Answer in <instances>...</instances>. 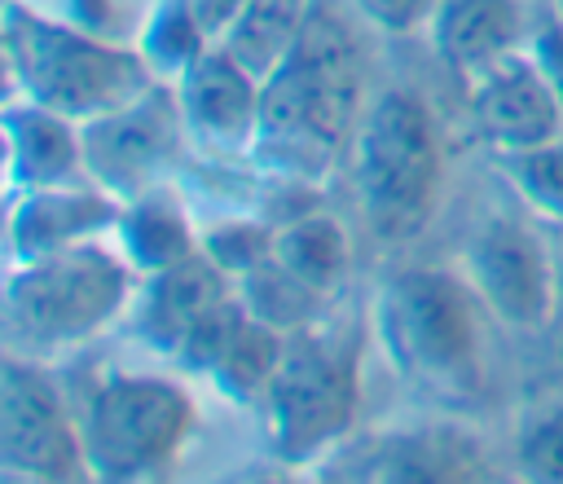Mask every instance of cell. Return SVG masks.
Masks as SVG:
<instances>
[{"instance_id":"obj_1","label":"cell","mask_w":563,"mask_h":484,"mask_svg":"<svg viewBox=\"0 0 563 484\" xmlns=\"http://www.w3.org/2000/svg\"><path fill=\"white\" fill-rule=\"evenodd\" d=\"M361 114V48L347 26L317 4L299 44L264 75V110L251 158L286 180L317 185L347 158Z\"/></svg>"},{"instance_id":"obj_2","label":"cell","mask_w":563,"mask_h":484,"mask_svg":"<svg viewBox=\"0 0 563 484\" xmlns=\"http://www.w3.org/2000/svg\"><path fill=\"white\" fill-rule=\"evenodd\" d=\"M347 163L356 211L374 242H413L435 220L444 198V136L435 110L418 92L391 88L374 97L361 114Z\"/></svg>"},{"instance_id":"obj_3","label":"cell","mask_w":563,"mask_h":484,"mask_svg":"<svg viewBox=\"0 0 563 484\" xmlns=\"http://www.w3.org/2000/svg\"><path fill=\"white\" fill-rule=\"evenodd\" d=\"M136 277L128 255L101 238L13 264L4 282V348L35 361L84 348L132 308Z\"/></svg>"},{"instance_id":"obj_4","label":"cell","mask_w":563,"mask_h":484,"mask_svg":"<svg viewBox=\"0 0 563 484\" xmlns=\"http://www.w3.org/2000/svg\"><path fill=\"white\" fill-rule=\"evenodd\" d=\"M4 66L13 97L40 101L79 123L123 106L154 84L145 57L132 44L70 26L31 0L4 4Z\"/></svg>"},{"instance_id":"obj_5","label":"cell","mask_w":563,"mask_h":484,"mask_svg":"<svg viewBox=\"0 0 563 484\" xmlns=\"http://www.w3.org/2000/svg\"><path fill=\"white\" fill-rule=\"evenodd\" d=\"M484 317L462 268H400L374 304V330L396 370L449 396L484 387Z\"/></svg>"},{"instance_id":"obj_6","label":"cell","mask_w":563,"mask_h":484,"mask_svg":"<svg viewBox=\"0 0 563 484\" xmlns=\"http://www.w3.org/2000/svg\"><path fill=\"white\" fill-rule=\"evenodd\" d=\"M361 405V330L356 321L317 317L286 334L277 374L260 400L268 444L282 462H325L352 431Z\"/></svg>"},{"instance_id":"obj_7","label":"cell","mask_w":563,"mask_h":484,"mask_svg":"<svg viewBox=\"0 0 563 484\" xmlns=\"http://www.w3.org/2000/svg\"><path fill=\"white\" fill-rule=\"evenodd\" d=\"M198 427L194 396L154 374H106L79 405L92 480H158L189 449Z\"/></svg>"},{"instance_id":"obj_8","label":"cell","mask_w":563,"mask_h":484,"mask_svg":"<svg viewBox=\"0 0 563 484\" xmlns=\"http://www.w3.org/2000/svg\"><path fill=\"white\" fill-rule=\"evenodd\" d=\"M0 471L4 480H92L79 414L44 361L9 348L0 361Z\"/></svg>"},{"instance_id":"obj_9","label":"cell","mask_w":563,"mask_h":484,"mask_svg":"<svg viewBox=\"0 0 563 484\" xmlns=\"http://www.w3.org/2000/svg\"><path fill=\"white\" fill-rule=\"evenodd\" d=\"M189 141L176 84L154 79L145 92L84 123L88 176L110 189L119 202H132L163 185V176L180 163Z\"/></svg>"},{"instance_id":"obj_10","label":"cell","mask_w":563,"mask_h":484,"mask_svg":"<svg viewBox=\"0 0 563 484\" xmlns=\"http://www.w3.org/2000/svg\"><path fill=\"white\" fill-rule=\"evenodd\" d=\"M462 273L488 317L510 330H545L559 317L554 246L519 216H488L466 238Z\"/></svg>"},{"instance_id":"obj_11","label":"cell","mask_w":563,"mask_h":484,"mask_svg":"<svg viewBox=\"0 0 563 484\" xmlns=\"http://www.w3.org/2000/svg\"><path fill=\"white\" fill-rule=\"evenodd\" d=\"M176 101L189 141L211 154H251L260 136L264 79L242 66L220 40L176 79Z\"/></svg>"},{"instance_id":"obj_12","label":"cell","mask_w":563,"mask_h":484,"mask_svg":"<svg viewBox=\"0 0 563 484\" xmlns=\"http://www.w3.org/2000/svg\"><path fill=\"white\" fill-rule=\"evenodd\" d=\"M321 471L330 480H484L488 453L479 436L449 422L383 431L365 449H334Z\"/></svg>"},{"instance_id":"obj_13","label":"cell","mask_w":563,"mask_h":484,"mask_svg":"<svg viewBox=\"0 0 563 484\" xmlns=\"http://www.w3.org/2000/svg\"><path fill=\"white\" fill-rule=\"evenodd\" d=\"M123 202L101 189L92 176L44 189H13L9 198V255L13 264L53 255L79 242H97L119 229Z\"/></svg>"},{"instance_id":"obj_14","label":"cell","mask_w":563,"mask_h":484,"mask_svg":"<svg viewBox=\"0 0 563 484\" xmlns=\"http://www.w3.org/2000/svg\"><path fill=\"white\" fill-rule=\"evenodd\" d=\"M466 84H471V119L479 136L493 145V154L523 150V145H537L563 132V106L541 79L528 48L484 66Z\"/></svg>"},{"instance_id":"obj_15","label":"cell","mask_w":563,"mask_h":484,"mask_svg":"<svg viewBox=\"0 0 563 484\" xmlns=\"http://www.w3.org/2000/svg\"><path fill=\"white\" fill-rule=\"evenodd\" d=\"M233 295H238L233 277L207 251H198V255H189V260H180L163 273L141 277V290L132 299L136 334L158 356L176 361L180 348L194 339V330Z\"/></svg>"},{"instance_id":"obj_16","label":"cell","mask_w":563,"mask_h":484,"mask_svg":"<svg viewBox=\"0 0 563 484\" xmlns=\"http://www.w3.org/2000/svg\"><path fill=\"white\" fill-rule=\"evenodd\" d=\"M532 26L537 18L528 0H440L427 22V35L435 57L453 75L471 79L484 66L528 48Z\"/></svg>"},{"instance_id":"obj_17","label":"cell","mask_w":563,"mask_h":484,"mask_svg":"<svg viewBox=\"0 0 563 484\" xmlns=\"http://www.w3.org/2000/svg\"><path fill=\"white\" fill-rule=\"evenodd\" d=\"M4 141H9V189H44V185L88 180L84 123L62 110H48L26 97H9Z\"/></svg>"},{"instance_id":"obj_18","label":"cell","mask_w":563,"mask_h":484,"mask_svg":"<svg viewBox=\"0 0 563 484\" xmlns=\"http://www.w3.org/2000/svg\"><path fill=\"white\" fill-rule=\"evenodd\" d=\"M119 251L128 255V264L150 277V273H163L189 255L202 251V238L194 233L185 207L176 198H167L163 189H150L132 202H123V216H119Z\"/></svg>"},{"instance_id":"obj_19","label":"cell","mask_w":563,"mask_h":484,"mask_svg":"<svg viewBox=\"0 0 563 484\" xmlns=\"http://www.w3.org/2000/svg\"><path fill=\"white\" fill-rule=\"evenodd\" d=\"M273 255L295 277H303L308 286H317L321 295H334L347 282V268H352L347 229H343V220H334L325 211H299V216L282 220L277 224Z\"/></svg>"},{"instance_id":"obj_20","label":"cell","mask_w":563,"mask_h":484,"mask_svg":"<svg viewBox=\"0 0 563 484\" xmlns=\"http://www.w3.org/2000/svg\"><path fill=\"white\" fill-rule=\"evenodd\" d=\"M312 13L317 0H246L229 22V31L220 35V44L264 79L299 44Z\"/></svg>"},{"instance_id":"obj_21","label":"cell","mask_w":563,"mask_h":484,"mask_svg":"<svg viewBox=\"0 0 563 484\" xmlns=\"http://www.w3.org/2000/svg\"><path fill=\"white\" fill-rule=\"evenodd\" d=\"M282 348H286V334H282V330H273L268 321L242 312L238 326L229 330L224 348L216 352L207 378H211L224 396H233V400H242V405H246V400L260 405L264 392H268V383H273V374H277Z\"/></svg>"},{"instance_id":"obj_22","label":"cell","mask_w":563,"mask_h":484,"mask_svg":"<svg viewBox=\"0 0 563 484\" xmlns=\"http://www.w3.org/2000/svg\"><path fill=\"white\" fill-rule=\"evenodd\" d=\"M238 286V299L251 317L268 321L273 330L290 334L299 326H312L317 317H325V299L317 286H308L303 277H295L277 255H268L264 264H255L246 277L233 282Z\"/></svg>"},{"instance_id":"obj_23","label":"cell","mask_w":563,"mask_h":484,"mask_svg":"<svg viewBox=\"0 0 563 484\" xmlns=\"http://www.w3.org/2000/svg\"><path fill=\"white\" fill-rule=\"evenodd\" d=\"M211 44L216 40L202 26V18L194 13V0H158V9H154L141 44H136V53L145 57L154 79L176 84Z\"/></svg>"},{"instance_id":"obj_24","label":"cell","mask_w":563,"mask_h":484,"mask_svg":"<svg viewBox=\"0 0 563 484\" xmlns=\"http://www.w3.org/2000/svg\"><path fill=\"white\" fill-rule=\"evenodd\" d=\"M497 172L501 180L532 207L541 220L563 224V132L523 150H497Z\"/></svg>"},{"instance_id":"obj_25","label":"cell","mask_w":563,"mask_h":484,"mask_svg":"<svg viewBox=\"0 0 563 484\" xmlns=\"http://www.w3.org/2000/svg\"><path fill=\"white\" fill-rule=\"evenodd\" d=\"M40 4L44 13L70 22V26H84L101 40H114V44H141L158 0H31Z\"/></svg>"},{"instance_id":"obj_26","label":"cell","mask_w":563,"mask_h":484,"mask_svg":"<svg viewBox=\"0 0 563 484\" xmlns=\"http://www.w3.org/2000/svg\"><path fill=\"white\" fill-rule=\"evenodd\" d=\"M273 242H277V224L246 220V216L216 220V224L202 233V251H207L233 282L246 277L255 264H264V260L273 255Z\"/></svg>"},{"instance_id":"obj_27","label":"cell","mask_w":563,"mask_h":484,"mask_svg":"<svg viewBox=\"0 0 563 484\" xmlns=\"http://www.w3.org/2000/svg\"><path fill=\"white\" fill-rule=\"evenodd\" d=\"M515 462L528 480L563 484V396L523 418L515 440Z\"/></svg>"},{"instance_id":"obj_28","label":"cell","mask_w":563,"mask_h":484,"mask_svg":"<svg viewBox=\"0 0 563 484\" xmlns=\"http://www.w3.org/2000/svg\"><path fill=\"white\" fill-rule=\"evenodd\" d=\"M440 0H352V9L383 35H409L431 22Z\"/></svg>"},{"instance_id":"obj_29","label":"cell","mask_w":563,"mask_h":484,"mask_svg":"<svg viewBox=\"0 0 563 484\" xmlns=\"http://www.w3.org/2000/svg\"><path fill=\"white\" fill-rule=\"evenodd\" d=\"M528 57L537 62L541 79L550 84V92L563 106V18H537L532 35H528Z\"/></svg>"},{"instance_id":"obj_30","label":"cell","mask_w":563,"mask_h":484,"mask_svg":"<svg viewBox=\"0 0 563 484\" xmlns=\"http://www.w3.org/2000/svg\"><path fill=\"white\" fill-rule=\"evenodd\" d=\"M242 4H246V0H194V13H198L202 26L211 31V40H220V35L229 31V22L238 18Z\"/></svg>"},{"instance_id":"obj_31","label":"cell","mask_w":563,"mask_h":484,"mask_svg":"<svg viewBox=\"0 0 563 484\" xmlns=\"http://www.w3.org/2000/svg\"><path fill=\"white\" fill-rule=\"evenodd\" d=\"M554 268H559V312H563V242L554 246Z\"/></svg>"},{"instance_id":"obj_32","label":"cell","mask_w":563,"mask_h":484,"mask_svg":"<svg viewBox=\"0 0 563 484\" xmlns=\"http://www.w3.org/2000/svg\"><path fill=\"white\" fill-rule=\"evenodd\" d=\"M550 4H554L550 13H554V18H563V0H550Z\"/></svg>"}]
</instances>
